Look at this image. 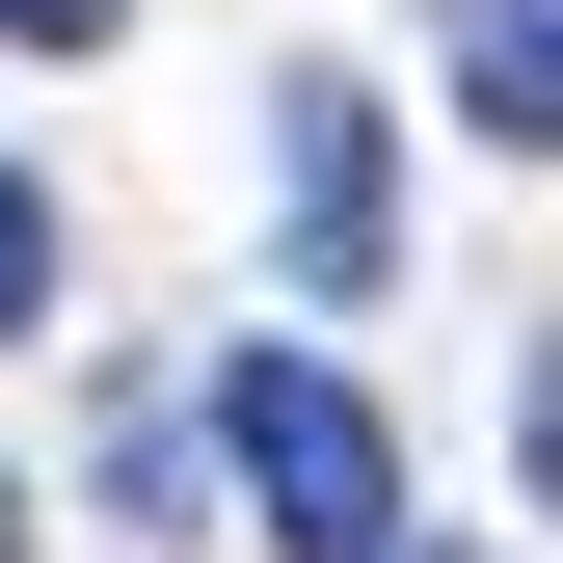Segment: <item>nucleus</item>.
I'll use <instances>...</instances> for the list:
<instances>
[{
  "label": "nucleus",
  "instance_id": "nucleus-1",
  "mask_svg": "<svg viewBox=\"0 0 563 563\" xmlns=\"http://www.w3.org/2000/svg\"><path fill=\"white\" fill-rule=\"evenodd\" d=\"M216 483H242L296 563H376V537H402V430L322 376V349H216Z\"/></svg>",
  "mask_w": 563,
  "mask_h": 563
},
{
  "label": "nucleus",
  "instance_id": "nucleus-4",
  "mask_svg": "<svg viewBox=\"0 0 563 563\" xmlns=\"http://www.w3.org/2000/svg\"><path fill=\"white\" fill-rule=\"evenodd\" d=\"M27 322H54V188L0 162V349H27Z\"/></svg>",
  "mask_w": 563,
  "mask_h": 563
},
{
  "label": "nucleus",
  "instance_id": "nucleus-6",
  "mask_svg": "<svg viewBox=\"0 0 563 563\" xmlns=\"http://www.w3.org/2000/svg\"><path fill=\"white\" fill-rule=\"evenodd\" d=\"M0 563H27V483H0Z\"/></svg>",
  "mask_w": 563,
  "mask_h": 563
},
{
  "label": "nucleus",
  "instance_id": "nucleus-5",
  "mask_svg": "<svg viewBox=\"0 0 563 563\" xmlns=\"http://www.w3.org/2000/svg\"><path fill=\"white\" fill-rule=\"evenodd\" d=\"M0 27H27V54H108V0H0Z\"/></svg>",
  "mask_w": 563,
  "mask_h": 563
},
{
  "label": "nucleus",
  "instance_id": "nucleus-3",
  "mask_svg": "<svg viewBox=\"0 0 563 563\" xmlns=\"http://www.w3.org/2000/svg\"><path fill=\"white\" fill-rule=\"evenodd\" d=\"M456 108H483V134H537V108H563V81H537V0H456Z\"/></svg>",
  "mask_w": 563,
  "mask_h": 563
},
{
  "label": "nucleus",
  "instance_id": "nucleus-2",
  "mask_svg": "<svg viewBox=\"0 0 563 563\" xmlns=\"http://www.w3.org/2000/svg\"><path fill=\"white\" fill-rule=\"evenodd\" d=\"M268 188H296V296H376V242H402L376 81H268Z\"/></svg>",
  "mask_w": 563,
  "mask_h": 563
}]
</instances>
